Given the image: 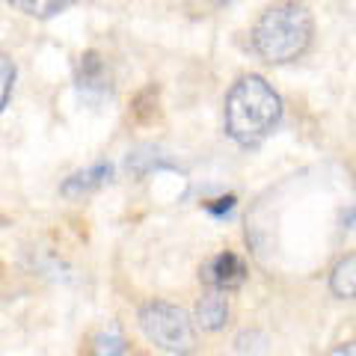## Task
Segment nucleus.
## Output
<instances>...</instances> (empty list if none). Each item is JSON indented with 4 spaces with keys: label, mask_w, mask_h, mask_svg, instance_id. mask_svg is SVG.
Instances as JSON below:
<instances>
[{
    "label": "nucleus",
    "mask_w": 356,
    "mask_h": 356,
    "mask_svg": "<svg viewBox=\"0 0 356 356\" xmlns=\"http://www.w3.org/2000/svg\"><path fill=\"white\" fill-rule=\"evenodd\" d=\"M282 119V102L259 74H247L226 95V131L241 146H259Z\"/></svg>",
    "instance_id": "f257e3e1"
},
{
    "label": "nucleus",
    "mask_w": 356,
    "mask_h": 356,
    "mask_svg": "<svg viewBox=\"0 0 356 356\" xmlns=\"http://www.w3.org/2000/svg\"><path fill=\"white\" fill-rule=\"evenodd\" d=\"M312 13L303 3L285 0L270 9H264L261 18L252 27V51L264 63H291L303 57L312 42Z\"/></svg>",
    "instance_id": "f03ea898"
},
{
    "label": "nucleus",
    "mask_w": 356,
    "mask_h": 356,
    "mask_svg": "<svg viewBox=\"0 0 356 356\" xmlns=\"http://www.w3.org/2000/svg\"><path fill=\"white\" fill-rule=\"evenodd\" d=\"M140 327L146 339L166 353L187 356L196 350V330L193 321L187 318L181 306L163 303V300H152L140 309Z\"/></svg>",
    "instance_id": "7ed1b4c3"
},
{
    "label": "nucleus",
    "mask_w": 356,
    "mask_h": 356,
    "mask_svg": "<svg viewBox=\"0 0 356 356\" xmlns=\"http://www.w3.org/2000/svg\"><path fill=\"white\" fill-rule=\"evenodd\" d=\"M202 280L214 288V291H232V288L243 285V280H247V267H243V261L235 252H222L202 270Z\"/></svg>",
    "instance_id": "20e7f679"
},
{
    "label": "nucleus",
    "mask_w": 356,
    "mask_h": 356,
    "mask_svg": "<svg viewBox=\"0 0 356 356\" xmlns=\"http://www.w3.org/2000/svg\"><path fill=\"white\" fill-rule=\"evenodd\" d=\"M110 175H113V166L110 163H95V166H89V170H81V172L65 178L63 193L65 196H86V193L98 191L104 181H110Z\"/></svg>",
    "instance_id": "39448f33"
},
{
    "label": "nucleus",
    "mask_w": 356,
    "mask_h": 356,
    "mask_svg": "<svg viewBox=\"0 0 356 356\" xmlns=\"http://www.w3.org/2000/svg\"><path fill=\"white\" fill-rule=\"evenodd\" d=\"M229 318V303L222 291H208L196 303V324L202 330H220Z\"/></svg>",
    "instance_id": "423d86ee"
},
{
    "label": "nucleus",
    "mask_w": 356,
    "mask_h": 356,
    "mask_svg": "<svg viewBox=\"0 0 356 356\" xmlns=\"http://www.w3.org/2000/svg\"><path fill=\"white\" fill-rule=\"evenodd\" d=\"M77 83L81 89H107V69L104 60L95 51H86L77 65Z\"/></svg>",
    "instance_id": "0eeeda50"
},
{
    "label": "nucleus",
    "mask_w": 356,
    "mask_h": 356,
    "mask_svg": "<svg viewBox=\"0 0 356 356\" xmlns=\"http://www.w3.org/2000/svg\"><path fill=\"white\" fill-rule=\"evenodd\" d=\"M330 288L339 297H356V252L336 264V270L330 276Z\"/></svg>",
    "instance_id": "6e6552de"
},
{
    "label": "nucleus",
    "mask_w": 356,
    "mask_h": 356,
    "mask_svg": "<svg viewBox=\"0 0 356 356\" xmlns=\"http://www.w3.org/2000/svg\"><path fill=\"white\" fill-rule=\"evenodd\" d=\"M9 3L30 18H54V15H60L63 9H69L74 0H9Z\"/></svg>",
    "instance_id": "1a4fd4ad"
},
{
    "label": "nucleus",
    "mask_w": 356,
    "mask_h": 356,
    "mask_svg": "<svg viewBox=\"0 0 356 356\" xmlns=\"http://www.w3.org/2000/svg\"><path fill=\"white\" fill-rule=\"evenodd\" d=\"M89 353H92V356H125L128 344H125V339H122L119 332L107 330V332H98V336L92 339V344H89Z\"/></svg>",
    "instance_id": "9d476101"
},
{
    "label": "nucleus",
    "mask_w": 356,
    "mask_h": 356,
    "mask_svg": "<svg viewBox=\"0 0 356 356\" xmlns=\"http://www.w3.org/2000/svg\"><path fill=\"white\" fill-rule=\"evenodd\" d=\"M13 83H15V63L0 51V113L9 104V95H13Z\"/></svg>",
    "instance_id": "9b49d317"
},
{
    "label": "nucleus",
    "mask_w": 356,
    "mask_h": 356,
    "mask_svg": "<svg viewBox=\"0 0 356 356\" xmlns=\"http://www.w3.org/2000/svg\"><path fill=\"white\" fill-rule=\"evenodd\" d=\"M232 205H235V199L226 196V199H217V202H211L208 211H211V214H217V217H222V214H229V211H232Z\"/></svg>",
    "instance_id": "f8f14e48"
},
{
    "label": "nucleus",
    "mask_w": 356,
    "mask_h": 356,
    "mask_svg": "<svg viewBox=\"0 0 356 356\" xmlns=\"http://www.w3.org/2000/svg\"><path fill=\"white\" fill-rule=\"evenodd\" d=\"M327 356H356V341H348V344H339L336 350H330Z\"/></svg>",
    "instance_id": "ddd939ff"
},
{
    "label": "nucleus",
    "mask_w": 356,
    "mask_h": 356,
    "mask_svg": "<svg viewBox=\"0 0 356 356\" xmlns=\"http://www.w3.org/2000/svg\"><path fill=\"white\" fill-rule=\"evenodd\" d=\"M208 3H214V6H226V3H235V0H208Z\"/></svg>",
    "instance_id": "4468645a"
},
{
    "label": "nucleus",
    "mask_w": 356,
    "mask_h": 356,
    "mask_svg": "<svg viewBox=\"0 0 356 356\" xmlns=\"http://www.w3.org/2000/svg\"><path fill=\"white\" fill-rule=\"evenodd\" d=\"M0 226H3V217H0Z\"/></svg>",
    "instance_id": "2eb2a0df"
}]
</instances>
